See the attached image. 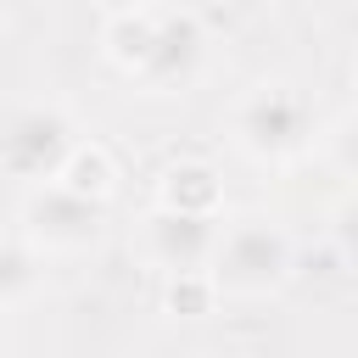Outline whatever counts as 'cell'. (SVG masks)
I'll return each mask as SVG.
<instances>
[{
	"instance_id": "cell-2",
	"label": "cell",
	"mask_w": 358,
	"mask_h": 358,
	"mask_svg": "<svg viewBox=\"0 0 358 358\" xmlns=\"http://www.w3.org/2000/svg\"><path fill=\"white\" fill-rule=\"evenodd\" d=\"M313 134V112L308 101L291 90V84H257L241 106H235V140L263 157V162H280V157H296Z\"/></svg>"
},
{
	"instance_id": "cell-11",
	"label": "cell",
	"mask_w": 358,
	"mask_h": 358,
	"mask_svg": "<svg viewBox=\"0 0 358 358\" xmlns=\"http://www.w3.org/2000/svg\"><path fill=\"white\" fill-rule=\"evenodd\" d=\"M213 280L207 274H173V285H168V308L173 313H207L213 308Z\"/></svg>"
},
{
	"instance_id": "cell-10",
	"label": "cell",
	"mask_w": 358,
	"mask_h": 358,
	"mask_svg": "<svg viewBox=\"0 0 358 358\" xmlns=\"http://www.w3.org/2000/svg\"><path fill=\"white\" fill-rule=\"evenodd\" d=\"M34 280H39V263H34V252H22V246L0 241V302H17V296H28V291H34Z\"/></svg>"
},
{
	"instance_id": "cell-1",
	"label": "cell",
	"mask_w": 358,
	"mask_h": 358,
	"mask_svg": "<svg viewBox=\"0 0 358 358\" xmlns=\"http://www.w3.org/2000/svg\"><path fill=\"white\" fill-rule=\"evenodd\" d=\"M291 274V241L263 224V218H241L229 229H218V246H213V263H207V280L213 291H229V296H268L280 291Z\"/></svg>"
},
{
	"instance_id": "cell-7",
	"label": "cell",
	"mask_w": 358,
	"mask_h": 358,
	"mask_svg": "<svg viewBox=\"0 0 358 358\" xmlns=\"http://www.w3.org/2000/svg\"><path fill=\"white\" fill-rule=\"evenodd\" d=\"M162 207L173 213H218V173L207 162H179L162 179Z\"/></svg>"
},
{
	"instance_id": "cell-6",
	"label": "cell",
	"mask_w": 358,
	"mask_h": 358,
	"mask_svg": "<svg viewBox=\"0 0 358 358\" xmlns=\"http://www.w3.org/2000/svg\"><path fill=\"white\" fill-rule=\"evenodd\" d=\"M218 229H224L218 213H173V207H157L151 224H145V252L162 268H173V274H207L213 246H218Z\"/></svg>"
},
{
	"instance_id": "cell-8",
	"label": "cell",
	"mask_w": 358,
	"mask_h": 358,
	"mask_svg": "<svg viewBox=\"0 0 358 358\" xmlns=\"http://www.w3.org/2000/svg\"><path fill=\"white\" fill-rule=\"evenodd\" d=\"M56 185H67V190H78V196L106 201V190H112V157H106L101 145H73V157H67V162H62V173H56Z\"/></svg>"
},
{
	"instance_id": "cell-5",
	"label": "cell",
	"mask_w": 358,
	"mask_h": 358,
	"mask_svg": "<svg viewBox=\"0 0 358 358\" xmlns=\"http://www.w3.org/2000/svg\"><path fill=\"white\" fill-rule=\"evenodd\" d=\"M22 218H28V235H34V241L62 246V252H78V246H90V241L101 235V224H106V201L78 196V190H67V185L50 179V185H39V190L28 196Z\"/></svg>"
},
{
	"instance_id": "cell-9",
	"label": "cell",
	"mask_w": 358,
	"mask_h": 358,
	"mask_svg": "<svg viewBox=\"0 0 358 358\" xmlns=\"http://www.w3.org/2000/svg\"><path fill=\"white\" fill-rule=\"evenodd\" d=\"M145 39H151V17H145V11H123V17L106 28V50H112V62L129 67V73H134V62L145 56Z\"/></svg>"
},
{
	"instance_id": "cell-3",
	"label": "cell",
	"mask_w": 358,
	"mask_h": 358,
	"mask_svg": "<svg viewBox=\"0 0 358 358\" xmlns=\"http://www.w3.org/2000/svg\"><path fill=\"white\" fill-rule=\"evenodd\" d=\"M73 123L50 106H28L17 117H6L0 129V168L11 179H28V185H50L62 173V162L73 157Z\"/></svg>"
},
{
	"instance_id": "cell-4",
	"label": "cell",
	"mask_w": 358,
	"mask_h": 358,
	"mask_svg": "<svg viewBox=\"0 0 358 358\" xmlns=\"http://www.w3.org/2000/svg\"><path fill=\"white\" fill-rule=\"evenodd\" d=\"M201 56H207L201 22L190 11H168V17H151V39H145V56L134 62V78L145 90H185Z\"/></svg>"
}]
</instances>
